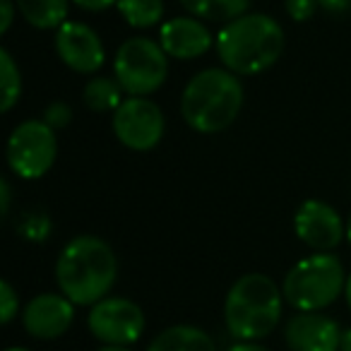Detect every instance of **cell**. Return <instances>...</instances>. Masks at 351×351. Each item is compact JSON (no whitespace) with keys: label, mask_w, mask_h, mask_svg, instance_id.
<instances>
[{"label":"cell","mask_w":351,"mask_h":351,"mask_svg":"<svg viewBox=\"0 0 351 351\" xmlns=\"http://www.w3.org/2000/svg\"><path fill=\"white\" fill-rule=\"evenodd\" d=\"M97 351H130L128 346H101V349H97Z\"/></svg>","instance_id":"33"},{"label":"cell","mask_w":351,"mask_h":351,"mask_svg":"<svg viewBox=\"0 0 351 351\" xmlns=\"http://www.w3.org/2000/svg\"><path fill=\"white\" fill-rule=\"evenodd\" d=\"M73 116H75L73 106H70L68 101H51L49 106L44 108V113H41V121L58 132L73 123Z\"/></svg>","instance_id":"22"},{"label":"cell","mask_w":351,"mask_h":351,"mask_svg":"<svg viewBox=\"0 0 351 351\" xmlns=\"http://www.w3.org/2000/svg\"><path fill=\"white\" fill-rule=\"evenodd\" d=\"M284 27L265 12H245L217 32L215 51L221 68L234 75L255 77L269 70L284 53Z\"/></svg>","instance_id":"2"},{"label":"cell","mask_w":351,"mask_h":351,"mask_svg":"<svg viewBox=\"0 0 351 351\" xmlns=\"http://www.w3.org/2000/svg\"><path fill=\"white\" fill-rule=\"evenodd\" d=\"M53 49L60 63L77 75H97L106 63V46L94 27L68 20L53 32Z\"/></svg>","instance_id":"10"},{"label":"cell","mask_w":351,"mask_h":351,"mask_svg":"<svg viewBox=\"0 0 351 351\" xmlns=\"http://www.w3.org/2000/svg\"><path fill=\"white\" fill-rule=\"evenodd\" d=\"M0 111L10 113L22 99V70L8 49H0Z\"/></svg>","instance_id":"20"},{"label":"cell","mask_w":351,"mask_h":351,"mask_svg":"<svg viewBox=\"0 0 351 351\" xmlns=\"http://www.w3.org/2000/svg\"><path fill=\"white\" fill-rule=\"evenodd\" d=\"M58 159V132L41 118H29L12 128L5 145L8 169L22 181H39Z\"/></svg>","instance_id":"7"},{"label":"cell","mask_w":351,"mask_h":351,"mask_svg":"<svg viewBox=\"0 0 351 351\" xmlns=\"http://www.w3.org/2000/svg\"><path fill=\"white\" fill-rule=\"evenodd\" d=\"M20 15L15 0H0V34H8L12 29V22Z\"/></svg>","instance_id":"25"},{"label":"cell","mask_w":351,"mask_h":351,"mask_svg":"<svg viewBox=\"0 0 351 351\" xmlns=\"http://www.w3.org/2000/svg\"><path fill=\"white\" fill-rule=\"evenodd\" d=\"M53 231V221L44 210H27L17 219V234L29 243H44Z\"/></svg>","instance_id":"21"},{"label":"cell","mask_w":351,"mask_h":351,"mask_svg":"<svg viewBox=\"0 0 351 351\" xmlns=\"http://www.w3.org/2000/svg\"><path fill=\"white\" fill-rule=\"evenodd\" d=\"M284 10H287L289 20L311 22L320 10V5H317V0H284Z\"/></svg>","instance_id":"24"},{"label":"cell","mask_w":351,"mask_h":351,"mask_svg":"<svg viewBox=\"0 0 351 351\" xmlns=\"http://www.w3.org/2000/svg\"><path fill=\"white\" fill-rule=\"evenodd\" d=\"M121 84L108 75H92L82 89V101L92 113H111L125 101Z\"/></svg>","instance_id":"18"},{"label":"cell","mask_w":351,"mask_h":351,"mask_svg":"<svg viewBox=\"0 0 351 351\" xmlns=\"http://www.w3.org/2000/svg\"><path fill=\"white\" fill-rule=\"evenodd\" d=\"M178 3L188 15L221 27L250 12V0H178Z\"/></svg>","instance_id":"17"},{"label":"cell","mask_w":351,"mask_h":351,"mask_svg":"<svg viewBox=\"0 0 351 351\" xmlns=\"http://www.w3.org/2000/svg\"><path fill=\"white\" fill-rule=\"evenodd\" d=\"M147 327L145 311L123 296H106L87 313V330L104 346H130Z\"/></svg>","instance_id":"9"},{"label":"cell","mask_w":351,"mask_h":351,"mask_svg":"<svg viewBox=\"0 0 351 351\" xmlns=\"http://www.w3.org/2000/svg\"><path fill=\"white\" fill-rule=\"evenodd\" d=\"M344 298H346V306H349V311H351V272H349V277H346V289H344Z\"/></svg>","instance_id":"31"},{"label":"cell","mask_w":351,"mask_h":351,"mask_svg":"<svg viewBox=\"0 0 351 351\" xmlns=\"http://www.w3.org/2000/svg\"><path fill=\"white\" fill-rule=\"evenodd\" d=\"M118 279V258L111 243L94 234L70 239L56 260V284L75 306L99 303Z\"/></svg>","instance_id":"1"},{"label":"cell","mask_w":351,"mask_h":351,"mask_svg":"<svg viewBox=\"0 0 351 351\" xmlns=\"http://www.w3.org/2000/svg\"><path fill=\"white\" fill-rule=\"evenodd\" d=\"M116 10L128 27L145 32L164 25L166 5L164 0H118Z\"/></svg>","instance_id":"19"},{"label":"cell","mask_w":351,"mask_h":351,"mask_svg":"<svg viewBox=\"0 0 351 351\" xmlns=\"http://www.w3.org/2000/svg\"><path fill=\"white\" fill-rule=\"evenodd\" d=\"M169 60L159 41L149 36H130L116 51L113 77L125 97H149L164 87L169 77Z\"/></svg>","instance_id":"6"},{"label":"cell","mask_w":351,"mask_h":351,"mask_svg":"<svg viewBox=\"0 0 351 351\" xmlns=\"http://www.w3.org/2000/svg\"><path fill=\"white\" fill-rule=\"evenodd\" d=\"M293 234L313 253H332L346 239V224L330 202L311 197L293 212Z\"/></svg>","instance_id":"11"},{"label":"cell","mask_w":351,"mask_h":351,"mask_svg":"<svg viewBox=\"0 0 351 351\" xmlns=\"http://www.w3.org/2000/svg\"><path fill=\"white\" fill-rule=\"evenodd\" d=\"M111 128L116 140L130 152H152L166 132L164 111L149 97H125L113 111Z\"/></svg>","instance_id":"8"},{"label":"cell","mask_w":351,"mask_h":351,"mask_svg":"<svg viewBox=\"0 0 351 351\" xmlns=\"http://www.w3.org/2000/svg\"><path fill=\"white\" fill-rule=\"evenodd\" d=\"M320 10L330 12V15L339 17V15H349L351 12V0H317Z\"/></svg>","instance_id":"26"},{"label":"cell","mask_w":351,"mask_h":351,"mask_svg":"<svg viewBox=\"0 0 351 351\" xmlns=\"http://www.w3.org/2000/svg\"><path fill=\"white\" fill-rule=\"evenodd\" d=\"M346 243L351 245V212H349V217H346Z\"/></svg>","instance_id":"32"},{"label":"cell","mask_w":351,"mask_h":351,"mask_svg":"<svg viewBox=\"0 0 351 351\" xmlns=\"http://www.w3.org/2000/svg\"><path fill=\"white\" fill-rule=\"evenodd\" d=\"M20 17L41 32H56L68 22L70 0H15Z\"/></svg>","instance_id":"16"},{"label":"cell","mask_w":351,"mask_h":351,"mask_svg":"<svg viewBox=\"0 0 351 351\" xmlns=\"http://www.w3.org/2000/svg\"><path fill=\"white\" fill-rule=\"evenodd\" d=\"M226 351H272V349L263 346L260 341H234Z\"/></svg>","instance_id":"29"},{"label":"cell","mask_w":351,"mask_h":351,"mask_svg":"<svg viewBox=\"0 0 351 351\" xmlns=\"http://www.w3.org/2000/svg\"><path fill=\"white\" fill-rule=\"evenodd\" d=\"M341 327L325 313H296L284 325L289 351H339Z\"/></svg>","instance_id":"14"},{"label":"cell","mask_w":351,"mask_h":351,"mask_svg":"<svg viewBox=\"0 0 351 351\" xmlns=\"http://www.w3.org/2000/svg\"><path fill=\"white\" fill-rule=\"evenodd\" d=\"M10 205H12V186L8 178H0V215L3 217L10 215Z\"/></svg>","instance_id":"28"},{"label":"cell","mask_w":351,"mask_h":351,"mask_svg":"<svg viewBox=\"0 0 351 351\" xmlns=\"http://www.w3.org/2000/svg\"><path fill=\"white\" fill-rule=\"evenodd\" d=\"M70 3L84 12H104L108 8H116L118 0H70Z\"/></svg>","instance_id":"27"},{"label":"cell","mask_w":351,"mask_h":351,"mask_svg":"<svg viewBox=\"0 0 351 351\" xmlns=\"http://www.w3.org/2000/svg\"><path fill=\"white\" fill-rule=\"evenodd\" d=\"M344 265L335 253H311L287 272L282 282L284 301L296 313H322L346 289Z\"/></svg>","instance_id":"5"},{"label":"cell","mask_w":351,"mask_h":351,"mask_svg":"<svg viewBox=\"0 0 351 351\" xmlns=\"http://www.w3.org/2000/svg\"><path fill=\"white\" fill-rule=\"evenodd\" d=\"M245 104V89L239 75L226 68L200 70L181 92V116L191 130L217 135L236 123Z\"/></svg>","instance_id":"3"},{"label":"cell","mask_w":351,"mask_h":351,"mask_svg":"<svg viewBox=\"0 0 351 351\" xmlns=\"http://www.w3.org/2000/svg\"><path fill=\"white\" fill-rule=\"evenodd\" d=\"M164 53L173 60H197L212 51L217 44V34L207 27V22L193 15H178L164 20L159 27V39Z\"/></svg>","instance_id":"12"},{"label":"cell","mask_w":351,"mask_h":351,"mask_svg":"<svg viewBox=\"0 0 351 351\" xmlns=\"http://www.w3.org/2000/svg\"><path fill=\"white\" fill-rule=\"evenodd\" d=\"M17 313H20V293L15 291V287L8 279H3L0 282V322L10 325Z\"/></svg>","instance_id":"23"},{"label":"cell","mask_w":351,"mask_h":351,"mask_svg":"<svg viewBox=\"0 0 351 351\" xmlns=\"http://www.w3.org/2000/svg\"><path fill=\"white\" fill-rule=\"evenodd\" d=\"M339 351H351V327H346L344 332H341V346Z\"/></svg>","instance_id":"30"},{"label":"cell","mask_w":351,"mask_h":351,"mask_svg":"<svg viewBox=\"0 0 351 351\" xmlns=\"http://www.w3.org/2000/svg\"><path fill=\"white\" fill-rule=\"evenodd\" d=\"M75 322V303L63 293H39L22 308V327L29 337L51 341L63 337Z\"/></svg>","instance_id":"13"},{"label":"cell","mask_w":351,"mask_h":351,"mask_svg":"<svg viewBox=\"0 0 351 351\" xmlns=\"http://www.w3.org/2000/svg\"><path fill=\"white\" fill-rule=\"evenodd\" d=\"M147 351H217V344L202 327L171 325L152 339Z\"/></svg>","instance_id":"15"},{"label":"cell","mask_w":351,"mask_h":351,"mask_svg":"<svg viewBox=\"0 0 351 351\" xmlns=\"http://www.w3.org/2000/svg\"><path fill=\"white\" fill-rule=\"evenodd\" d=\"M5 351H32V349H27V346H8Z\"/></svg>","instance_id":"34"},{"label":"cell","mask_w":351,"mask_h":351,"mask_svg":"<svg viewBox=\"0 0 351 351\" xmlns=\"http://www.w3.org/2000/svg\"><path fill=\"white\" fill-rule=\"evenodd\" d=\"M282 287L263 272L239 277L224 298V325L236 341H260L274 332L284 313Z\"/></svg>","instance_id":"4"}]
</instances>
